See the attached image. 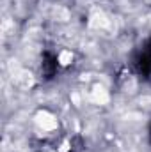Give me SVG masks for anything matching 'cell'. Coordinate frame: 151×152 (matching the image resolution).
Returning a JSON list of instances; mask_svg holds the SVG:
<instances>
[{
  "label": "cell",
  "instance_id": "1",
  "mask_svg": "<svg viewBox=\"0 0 151 152\" xmlns=\"http://www.w3.org/2000/svg\"><path fill=\"white\" fill-rule=\"evenodd\" d=\"M34 120H36V124H38L43 131H53L57 127V118L50 113V112H44V110L43 112H38L36 117H34Z\"/></svg>",
  "mask_w": 151,
  "mask_h": 152
},
{
  "label": "cell",
  "instance_id": "2",
  "mask_svg": "<svg viewBox=\"0 0 151 152\" xmlns=\"http://www.w3.org/2000/svg\"><path fill=\"white\" fill-rule=\"evenodd\" d=\"M91 101L96 103V104H107L109 103V92H107V88L101 87V85H96L91 90Z\"/></svg>",
  "mask_w": 151,
  "mask_h": 152
},
{
  "label": "cell",
  "instance_id": "3",
  "mask_svg": "<svg viewBox=\"0 0 151 152\" xmlns=\"http://www.w3.org/2000/svg\"><path fill=\"white\" fill-rule=\"evenodd\" d=\"M14 81H16L18 87H21V88H29V87H32L34 78H32L30 73H27V71H18V73L14 75Z\"/></svg>",
  "mask_w": 151,
  "mask_h": 152
},
{
  "label": "cell",
  "instance_id": "4",
  "mask_svg": "<svg viewBox=\"0 0 151 152\" xmlns=\"http://www.w3.org/2000/svg\"><path fill=\"white\" fill-rule=\"evenodd\" d=\"M89 27L93 28H105L109 27V18L103 14V12H94L89 20Z\"/></svg>",
  "mask_w": 151,
  "mask_h": 152
},
{
  "label": "cell",
  "instance_id": "5",
  "mask_svg": "<svg viewBox=\"0 0 151 152\" xmlns=\"http://www.w3.org/2000/svg\"><path fill=\"white\" fill-rule=\"evenodd\" d=\"M71 60H73V53H71V51H68V50L61 51V55H59V62H61L62 66H68Z\"/></svg>",
  "mask_w": 151,
  "mask_h": 152
},
{
  "label": "cell",
  "instance_id": "6",
  "mask_svg": "<svg viewBox=\"0 0 151 152\" xmlns=\"http://www.w3.org/2000/svg\"><path fill=\"white\" fill-rule=\"evenodd\" d=\"M59 152H68V143H66V142L62 143V147H61V151Z\"/></svg>",
  "mask_w": 151,
  "mask_h": 152
}]
</instances>
